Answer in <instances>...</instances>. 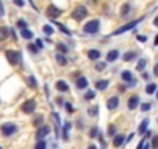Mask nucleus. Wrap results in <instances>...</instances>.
Returning <instances> with one entry per match:
<instances>
[{
	"instance_id": "f257e3e1",
	"label": "nucleus",
	"mask_w": 158,
	"mask_h": 149,
	"mask_svg": "<svg viewBox=\"0 0 158 149\" xmlns=\"http://www.w3.org/2000/svg\"><path fill=\"white\" fill-rule=\"evenodd\" d=\"M6 59L11 65H19L22 62V53L16 50H8L6 51Z\"/></svg>"
},
{
	"instance_id": "f03ea898",
	"label": "nucleus",
	"mask_w": 158,
	"mask_h": 149,
	"mask_svg": "<svg viewBox=\"0 0 158 149\" xmlns=\"http://www.w3.org/2000/svg\"><path fill=\"white\" fill-rule=\"evenodd\" d=\"M89 13H87V8L85 6H82V5H79V6H76L74 8V11H73V14H71V17L74 19V20H82V19H85V16H87Z\"/></svg>"
},
{
	"instance_id": "7ed1b4c3",
	"label": "nucleus",
	"mask_w": 158,
	"mask_h": 149,
	"mask_svg": "<svg viewBox=\"0 0 158 149\" xmlns=\"http://www.w3.org/2000/svg\"><path fill=\"white\" fill-rule=\"evenodd\" d=\"M143 20V17H139V19H136V20H132V22H129V23H126V25H123L121 28H118V30H115L113 31V34H123V33H126V31H129V30H132V28H135L139 22Z\"/></svg>"
},
{
	"instance_id": "20e7f679",
	"label": "nucleus",
	"mask_w": 158,
	"mask_h": 149,
	"mask_svg": "<svg viewBox=\"0 0 158 149\" xmlns=\"http://www.w3.org/2000/svg\"><path fill=\"white\" fill-rule=\"evenodd\" d=\"M0 130H2V134H3L5 137H11L13 134H16V130H17V126H16L14 123H5V124H2Z\"/></svg>"
},
{
	"instance_id": "39448f33",
	"label": "nucleus",
	"mask_w": 158,
	"mask_h": 149,
	"mask_svg": "<svg viewBox=\"0 0 158 149\" xmlns=\"http://www.w3.org/2000/svg\"><path fill=\"white\" fill-rule=\"evenodd\" d=\"M84 31L89 34H95L99 31V20H90L87 22V25H84Z\"/></svg>"
},
{
	"instance_id": "423d86ee",
	"label": "nucleus",
	"mask_w": 158,
	"mask_h": 149,
	"mask_svg": "<svg viewBox=\"0 0 158 149\" xmlns=\"http://www.w3.org/2000/svg\"><path fill=\"white\" fill-rule=\"evenodd\" d=\"M34 109H36V101L34 100H27L22 104V112H25V113H33Z\"/></svg>"
},
{
	"instance_id": "0eeeda50",
	"label": "nucleus",
	"mask_w": 158,
	"mask_h": 149,
	"mask_svg": "<svg viewBox=\"0 0 158 149\" xmlns=\"http://www.w3.org/2000/svg\"><path fill=\"white\" fill-rule=\"evenodd\" d=\"M62 14V11L59 10V8H56L54 5H50L48 8H47V16L50 17V19H56V17H59Z\"/></svg>"
},
{
	"instance_id": "6e6552de",
	"label": "nucleus",
	"mask_w": 158,
	"mask_h": 149,
	"mask_svg": "<svg viewBox=\"0 0 158 149\" xmlns=\"http://www.w3.org/2000/svg\"><path fill=\"white\" fill-rule=\"evenodd\" d=\"M76 87L81 89V90L87 89V87H89V79H87L85 76H77V79H76Z\"/></svg>"
},
{
	"instance_id": "1a4fd4ad",
	"label": "nucleus",
	"mask_w": 158,
	"mask_h": 149,
	"mask_svg": "<svg viewBox=\"0 0 158 149\" xmlns=\"http://www.w3.org/2000/svg\"><path fill=\"white\" fill-rule=\"evenodd\" d=\"M50 134V127L48 126H40L39 129H37V132H36V138L37 140H42L45 135H48Z\"/></svg>"
},
{
	"instance_id": "9d476101",
	"label": "nucleus",
	"mask_w": 158,
	"mask_h": 149,
	"mask_svg": "<svg viewBox=\"0 0 158 149\" xmlns=\"http://www.w3.org/2000/svg\"><path fill=\"white\" fill-rule=\"evenodd\" d=\"M118 104H119V100H118L116 96H110V98L107 100V109H109V110L116 109V107H118Z\"/></svg>"
},
{
	"instance_id": "9b49d317",
	"label": "nucleus",
	"mask_w": 158,
	"mask_h": 149,
	"mask_svg": "<svg viewBox=\"0 0 158 149\" xmlns=\"http://www.w3.org/2000/svg\"><path fill=\"white\" fill-rule=\"evenodd\" d=\"M139 104V98L138 96H130L129 98V101H127V107L130 109V110H133V109H136V106Z\"/></svg>"
},
{
	"instance_id": "f8f14e48",
	"label": "nucleus",
	"mask_w": 158,
	"mask_h": 149,
	"mask_svg": "<svg viewBox=\"0 0 158 149\" xmlns=\"http://www.w3.org/2000/svg\"><path fill=\"white\" fill-rule=\"evenodd\" d=\"M89 57L92 59V61H96V59H99L101 57V51L99 50H95V48H92V50H89Z\"/></svg>"
},
{
	"instance_id": "ddd939ff",
	"label": "nucleus",
	"mask_w": 158,
	"mask_h": 149,
	"mask_svg": "<svg viewBox=\"0 0 158 149\" xmlns=\"http://www.w3.org/2000/svg\"><path fill=\"white\" fill-rule=\"evenodd\" d=\"M121 76H123V79H124V81H129V83L135 84V79H133V76H132V73H130L129 70H124V71L121 73Z\"/></svg>"
},
{
	"instance_id": "4468645a",
	"label": "nucleus",
	"mask_w": 158,
	"mask_h": 149,
	"mask_svg": "<svg viewBox=\"0 0 158 149\" xmlns=\"http://www.w3.org/2000/svg\"><path fill=\"white\" fill-rule=\"evenodd\" d=\"M118 56H119L118 50H112V51H109V53H107V62H113V61H116Z\"/></svg>"
},
{
	"instance_id": "2eb2a0df",
	"label": "nucleus",
	"mask_w": 158,
	"mask_h": 149,
	"mask_svg": "<svg viewBox=\"0 0 158 149\" xmlns=\"http://www.w3.org/2000/svg\"><path fill=\"white\" fill-rule=\"evenodd\" d=\"M109 87V81L107 79H99V81H96V89L98 90H106Z\"/></svg>"
},
{
	"instance_id": "dca6fc26",
	"label": "nucleus",
	"mask_w": 158,
	"mask_h": 149,
	"mask_svg": "<svg viewBox=\"0 0 158 149\" xmlns=\"http://www.w3.org/2000/svg\"><path fill=\"white\" fill-rule=\"evenodd\" d=\"M56 89H57L59 92H67V90H68V84H67L65 81H57V83H56Z\"/></svg>"
},
{
	"instance_id": "f3484780",
	"label": "nucleus",
	"mask_w": 158,
	"mask_h": 149,
	"mask_svg": "<svg viewBox=\"0 0 158 149\" xmlns=\"http://www.w3.org/2000/svg\"><path fill=\"white\" fill-rule=\"evenodd\" d=\"M10 36V31L6 27H0V40H5Z\"/></svg>"
},
{
	"instance_id": "a211bd4d",
	"label": "nucleus",
	"mask_w": 158,
	"mask_h": 149,
	"mask_svg": "<svg viewBox=\"0 0 158 149\" xmlns=\"http://www.w3.org/2000/svg\"><path fill=\"white\" fill-rule=\"evenodd\" d=\"M136 57V51H127V53H124V56H123V59L127 62V61H132V59H135Z\"/></svg>"
},
{
	"instance_id": "6ab92c4d",
	"label": "nucleus",
	"mask_w": 158,
	"mask_h": 149,
	"mask_svg": "<svg viewBox=\"0 0 158 149\" xmlns=\"http://www.w3.org/2000/svg\"><path fill=\"white\" fill-rule=\"evenodd\" d=\"M56 61H57V64H59V65H67V64H68L67 57H65V56H62L60 53H57V54H56Z\"/></svg>"
},
{
	"instance_id": "aec40b11",
	"label": "nucleus",
	"mask_w": 158,
	"mask_h": 149,
	"mask_svg": "<svg viewBox=\"0 0 158 149\" xmlns=\"http://www.w3.org/2000/svg\"><path fill=\"white\" fill-rule=\"evenodd\" d=\"M124 143V135H115V138H113V146H121Z\"/></svg>"
},
{
	"instance_id": "412c9836",
	"label": "nucleus",
	"mask_w": 158,
	"mask_h": 149,
	"mask_svg": "<svg viewBox=\"0 0 158 149\" xmlns=\"http://www.w3.org/2000/svg\"><path fill=\"white\" fill-rule=\"evenodd\" d=\"M147 124H149V120H147V118L143 120V123H141L139 127H138V132H139V134H144V132L147 130Z\"/></svg>"
},
{
	"instance_id": "4be33fe9",
	"label": "nucleus",
	"mask_w": 158,
	"mask_h": 149,
	"mask_svg": "<svg viewBox=\"0 0 158 149\" xmlns=\"http://www.w3.org/2000/svg\"><path fill=\"white\" fill-rule=\"evenodd\" d=\"M53 118H54V121H56V135L59 137V135H60V132H59V127H60V120H59V115H57V113H53Z\"/></svg>"
},
{
	"instance_id": "5701e85b",
	"label": "nucleus",
	"mask_w": 158,
	"mask_h": 149,
	"mask_svg": "<svg viewBox=\"0 0 158 149\" xmlns=\"http://www.w3.org/2000/svg\"><path fill=\"white\" fill-rule=\"evenodd\" d=\"M22 37L27 39V40H30V39L33 37V33H31L28 28H23V30H22Z\"/></svg>"
},
{
	"instance_id": "b1692460",
	"label": "nucleus",
	"mask_w": 158,
	"mask_h": 149,
	"mask_svg": "<svg viewBox=\"0 0 158 149\" xmlns=\"http://www.w3.org/2000/svg\"><path fill=\"white\" fill-rule=\"evenodd\" d=\"M129 13H130V5H129V3L123 5V8H121V16H123V17H126Z\"/></svg>"
},
{
	"instance_id": "393cba45",
	"label": "nucleus",
	"mask_w": 158,
	"mask_h": 149,
	"mask_svg": "<svg viewBox=\"0 0 158 149\" xmlns=\"http://www.w3.org/2000/svg\"><path fill=\"white\" fill-rule=\"evenodd\" d=\"M27 83H28V86H30L31 89H36V87H37V83H36L34 76H28V78H27Z\"/></svg>"
},
{
	"instance_id": "a878e982",
	"label": "nucleus",
	"mask_w": 158,
	"mask_h": 149,
	"mask_svg": "<svg viewBox=\"0 0 158 149\" xmlns=\"http://www.w3.org/2000/svg\"><path fill=\"white\" fill-rule=\"evenodd\" d=\"M155 92H156V84H147V87H146V93L152 95V93H155Z\"/></svg>"
},
{
	"instance_id": "bb28decb",
	"label": "nucleus",
	"mask_w": 158,
	"mask_h": 149,
	"mask_svg": "<svg viewBox=\"0 0 158 149\" xmlns=\"http://www.w3.org/2000/svg\"><path fill=\"white\" fill-rule=\"evenodd\" d=\"M98 112H99V106H92V107L89 109V115H90V117H96Z\"/></svg>"
},
{
	"instance_id": "cd10ccee",
	"label": "nucleus",
	"mask_w": 158,
	"mask_h": 149,
	"mask_svg": "<svg viewBox=\"0 0 158 149\" xmlns=\"http://www.w3.org/2000/svg\"><path fill=\"white\" fill-rule=\"evenodd\" d=\"M56 25H57V28H59V30H60L62 33H65L67 36H70V34H71V31H70V30H68V28H67V27H65L64 23H56Z\"/></svg>"
},
{
	"instance_id": "c85d7f7f",
	"label": "nucleus",
	"mask_w": 158,
	"mask_h": 149,
	"mask_svg": "<svg viewBox=\"0 0 158 149\" xmlns=\"http://www.w3.org/2000/svg\"><path fill=\"white\" fill-rule=\"evenodd\" d=\"M146 64H147V61H146V59H139V61H138V64H136V70H138V71L144 70Z\"/></svg>"
},
{
	"instance_id": "c756f323",
	"label": "nucleus",
	"mask_w": 158,
	"mask_h": 149,
	"mask_svg": "<svg viewBox=\"0 0 158 149\" xmlns=\"http://www.w3.org/2000/svg\"><path fill=\"white\" fill-rule=\"evenodd\" d=\"M17 27H19L20 30H23V28H28V23H27L23 19H19V20H17Z\"/></svg>"
},
{
	"instance_id": "7c9ffc66",
	"label": "nucleus",
	"mask_w": 158,
	"mask_h": 149,
	"mask_svg": "<svg viewBox=\"0 0 158 149\" xmlns=\"http://www.w3.org/2000/svg\"><path fill=\"white\" fill-rule=\"evenodd\" d=\"M42 121H44V117H42V115H39V117H36V118L33 120L34 126H40V124H42Z\"/></svg>"
},
{
	"instance_id": "2f4dec72",
	"label": "nucleus",
	"mask_w": 158,
	"mask_h": 149,
	"mask_svg": "<svg viewBox=\"0 0 158 149\" xmlns=\"http://www.w3.org/2000/svg\"><path fill=\"white\" fill-rule=\"evenodd\" d=\"M44 33L48 34V36H51V34H53V28H51L50 25H45V27H44Z\"/></svg>"
},
{
	"instance_id": "473e14b6",
	"label": "nucleus",
	"mask_w": 158,
	"mask_h": 149,
	"mask_svg": "<svg viewBox=\"0 0 158 149\" xmlns=\"http://www.w3.org/2000/svg\"><path fill=\"white\" fill-rule=\"evenodd\" d=\"M106 68V62H98L96 65H95V70H98V71H101V70H104Z\"/></svg>"
},
{
	"instance_id": "72a5a7b5",
	"label": "nucleus",
	"mask_w": 158,
	"mask_h": 149,
	"mask_svg": "<svg viewBox=\"0 0 158 149\" xmlns=\"http://www.w3.org/2000/svg\"><path fill=\"white\" fill-rule=\"evenodd\" d=\"M68 129H70V123H67L65 127H64V138L65 140H68Z\"/></svg>"
},
{
	"instance_id": "f704fd0d",
	"label": "nucleus",
	"mask_w": 158,
	"mask_h": 149,
	"mask_svg": "<svg viewBox=\"0 0 158 149\" xmlns=\"http://www.w3.org/2000/svg\"><path fill=\"white\" fill-rule=\"evenodd\" d=\"M57 50L60 51V53H67L68 50H67V47L64 45V44H57Z\"/></svg>"
},
{
	"instance_id": "c9c22d12",
	"label": "nucleus",
	"mask_w": 158,
	"mask_h": 149,
	"mask_svg": "<svg viewBox=\"0 0 158 149\" xmlns=\"http://www.w3.org/2000/svg\"><path fill=\"white\" fill-rule=\"evenodd\" d=\"M13 2H14V5H16V6H19V8H22V6L25 5L23 0H13Z\"/></svg>"
},
{
	"instance_id": "e433bc0d",
	"label": "nucleus",
	"mask_w": 158,
	"mask_h": 149,
	"mask_svg": "<svg viewBox=\"0 0 158 149\" xmlns=\"http://www.w3.org/2000/svg\"><path fill=\"white\" fill-rule=\"evenodd\" d=\"M92 98H95V92L89 90V92L85 93V100H92Z\"/></svg>"
},
{
	"instance_id": "4c0bfd02",
	"label": "nucleus",
	"mask_w": 158,
	"mask_h": 149,
	"mask_svg": "<svg viewBox=\"0 0 158 149\" xmlns=\"http://www.w3.org/2000/svg\"><path fill=\"white\" fill-rule=\"evenodd\" d=\"M90 135H92V138H96V137H98V127H93V129L90 130Z\"/></svg>"
},
{
	"instance_id": "58836bf2",
	"label": "nucleus",
	"mask_w": 158,
	"mask_h": 149,
	"mask_svg": "<svg viewBox=\"0 0 158 149\" xmlns=\"http://www.w3.org/2000/svg\"><path fill=\"white\" fill-rule=\"evenodd\" d=\"M28 50H30L31 53H36V51H37V45H28Z\"/></svg>"
},
{
	"instance_id": "ea45409f",
	"label": "nucleus",
	"mask_w": 158,
	"mask_h": 149,
	"mask_svg": "<svg viewBox=\"0 0 158 149\" xmlns=\"http://www.w3.org/2000/svg\"><path fill=\"white\" fill-rule=\"evenodd\" d=\"M115 130H116V129H115V126H109V130H107V132H109V135L112 137V135L115 134Z\"/></svg>"
},
{
	"instance_id": "a19ab883",
	"label": "nucleus",
	"mask_w": 158,
	"mask_h": 149,
	"mask_svg": "<svg viewBox=\"0 0 158 149\" xmlns=\"http://www.w3.org/2000/svg\"><path fill=\"white\" fill-rule=\"evenodd\" d=\"M141 109L146 112V110H149V109H150V104H149V103H144V104L141 106Z\"/></svg>"
},
{
	"instance_id": "79ce46f5",
	"label": "nucleus",
	"mask_w": 158,
	"mask_h": 149,
	"mask_svg": "<svg viewBox=\"0 0 158 149\" xmlns=\"http://www.w3.org/2000/svg\"><path fill=\"white\" fill-rule=\"evenodd\" d=\"M45 146H47L45 141H37V143H36V147H45Z\"/></svg>"
},
{
	"instance_id": "37998d69",
	"label": "nucleus",
	"mask_w": 158,
	"mask_h": 149,
	"mask_svg": "<svg viewBox=\"0 0 158 149\" xmlns=\"http://www.w3.org/2000/svg\"><path fill=\"white\" fill-rule=\"evenodd\" d=\"M36 45H37V48H39V50H42V47H44V44H42V40H40V39H37V40H36Z\"/></svg>"
},
{
	"instance_id": "c03bdc74",
	"label": "nucleus",
	"mask_w": 158,
	"mask_h": 149,
	"mask_svg": "<svg viewBox=\"0 0 158 149\" xmlns=\"http://www.w3.org/2000/svg\"><path fill=\"white\" fill-rule=\"evenodd\" d=\"M136 39L139 40V42H146L147 39H146V36H136Z\"/></svg>"
},
{
	"instance_id": "a18cd8bd",
	"label": "nucleus",
	"mask_w": 158,
	"mask_h": 149,
	"mask_svg": "<svg viewBox=\"0 0 158 149\" xmlns=\"http://www.w3.org/2000/svg\"><path fill=\"white\" fill-rule=\"evenodd\" d=\"M153 73H155V76H158V62H156L155 67H153Z\"/></svg>"
},
{
	"instance_id": "49530a36",
	"label": "nucleus",
	"mask_w": 158,
	"mask_h": 149,
	"mask_svg": "<svg viewBox=\"0 0 158 149\" xmlns=\"http://www.w3.org/2000/svg\"><path fill=\"white\" fill-rule=\"evenodd\" d=\"M65 107H67V110H68L70 113L73 112V107H71V104H68V103H67V104H65Z\"/></svg>"
},
{
	"instance_id": "de8ad7c7",
	"label": "nucleus",
	"mask_w": 158,
	"mask_h": 149,
	"mask_svg": "<svg viewBox=\"0 0 158 149\" xmlns=\"http://www.w3.org/2000/svg\"><path fill=\"white\" fill-rule=\"evenodd\" d=\"M56 100H57V101H56L57 106H62V104H64V100H62V98H56Z\"/></svg>"
},
{
	"instance_id": "09e8293b",
	"label": "nucleus",
	"mask_w": 158,
	"mask_h": 149,
	"mask_svg": "<svg viewBox=\"0 0 158 149\" xmlns=\"http://www.w3.org/2000/svg\"><path fill=\"white\" fill-rule=\"evenodd\" d=\"M5 13H3V5H2V2H0V17H2Z\"/></svg>"
},
{
	"instance_id": "8fccbe9b",
	"label": "nucleus",
	"mask_w": 158,
	"mask_h": 149,
	"mask_svg": "<svg viewBox=\"0 0 158 149\" xmlns=\"http://www.w3.org/2000/svg\"><path fill=\"white\" fill-rule=\"evenodd\" d=\"M152 144H153L155 147H158V137H155V138H153V143H152Z\"/></svg>"
},
{
	"instance_id": "3c124183",
	"label": "nucleus",
	"mask_w": 158,
	"mask_h": 149,
	"mask_svg": "<svg viewBox=\"0 0 158 149\" xmlns=\"http://www.w3.org/2000/svg\"><path fill=\"white\" fill-rule=\"evenodd\" d=\"M153 45H158V34L155 36V40H153Z\"/></svg>"
},
{
	"instance_id": "603ef678",
	"label": "nucleus",
	"mask_w": 158,
	"mask_h": 149,
	"mask_svg": "<svg viewBox=\"0 0 158 149\" xmlns=\"http://www.w3.org/2000/svg\"><path fill=\"white\" fill-rule=\"evenodd\" d=\"M153 25H155V27H158V16L155 17V20H153Z\"/></svg>"
},
{
	"instance_id": "864d4df0",
	"label": "nucleus",
	"mask_w": 158,
	"mask_h": 149,
	"mask_svg": "<svg viewBox=\"0 0 158 149\" xmlns=\"http://www.w3.org/2000/svg\"><path fill=\"white\" fill-rule=\"evenodd\" d=\"M156 98H158V92H156Z\"/></svg>"
}]
</instances>
